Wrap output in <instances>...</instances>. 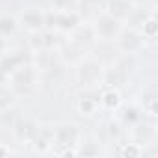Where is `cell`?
<instances>
[{"mask_svg": "<svg viewBox=\"0 0 158 158\" xmlns=\"http://www.w3.org/2000/svg\"><path fill=\"white\" fill-rule=\"evenodd\" d=\"M134 56L128 54H121L115 60H112V63L108 67H104L102 71V80L101 86H112V88H123L132 76L134 71Z\"/></svg>", "mask_w": 158, "mask_h": 158, "instance_id": "cell-1", "label": "cell"}, {"mask_svg": "<svg viewBox=\"0 0 158 158\" xmlns=\"http://www.w3.org/2000/svg\"><path fill=\"white\" fill-rule=\"evenodd\" d=\"M8 82H10V88L15 91L17 97H23V95L30 97L35 91V86L39 84V74H37V69L32 63V60L19 65L8 76Z\"/></svg>", "mask_w": 158, "mask_h": 158, "instance_id": "cell-2", "label": "cell"}, {"mask_svg": "<svg viewBox=\"0 0 158 158\" xmlns=\"http://www.w3.org/2000/svg\"><path fill=\"white\" fill-rule=\"evenodd\" d=\"M89 26L95 35V41H102V43H114L117 39V35L121 34V30L125 28L123 21L115 19L114 15H110L104 10H101L93 17V23Z\"/></svg>", "mask_w": 158, "mask_h": 158, "instance_id": "cell-3", "label": "cell"}, {"mask_svg": "<svg viewBox=\"0 0 158 158\" xmlns=\"http://www.w3.org/2000/svg\"><path fill=\"white\" fill-rule=\"evenodd\" d=\"M82 17L76 10H69V11H54V10H47V17H45V30H54L58 34H71L74 32L78 26L82 24Z\"/></svg>", "mask_w": 158, "mask_h": 158, "instance_id": "cell-4", "label": "cell"}, {"mask_svg": "<svg viewBox=\"0 0 158 158\" xmlns=\"http://www.w3.org/2000/svg\"><path fill=\"white\" fill-rule=\"evenodd\" d=\"M74 69H76V84L80 86V88L89 89V88L101 86L104 65H102L99 60L86 56L80 63L74 67Z\"/></svg>", "mask_w": 158, "mask_h": 158, "instance_id": "cell-5", "label": "cell"}, {"mask_svg": "<svg viewBox=\"0 0 158 158\" xmlns=\"http://www.w3.org/2000/svg\"><path fill=\"white\" fill-rule=\"evenodd\" d=\"M80 138H82V130L73 121H61L52 125V147H58V149L76 147Z\"/></svg>", "mask_w": 158, "mask_h": 158, "instance_id": "cell-6", "label": "cell"}, {"mask_svg": "<svg viewBox=\"0 0 158 158\" xmlns=\"http://www.w3.org/2000/svg\"><path fill=\"white\" fill-rule=\"evenodd\" d=\"M114 43H115V48L119 50V54H128V56L141 52L147 45V41L141 37V34L134 28H128V26H125L121 30V34L117 35V39Z\"/></svg>", "mask_w": 158, "mask_h": 158, "instance_id": "cell-7", "label": "cell"}, {"mask_svg": "<svg viewBox=\"0 0 158 158\" xmlns=\"http://www.w3.org/2000/svg\"><path fill=\"white\" fill-rule=\"evenodd\" d=\"M86 56H88L86 47L78 45V43H74V41H71V39L61 41V45L56 48V58H58L65 67H76Z\"/></svg>", "mask_w": 158, "mask_h": 158, "instance_id": "cell-8", "label": "cell"}, {"mask_svg": "<svg viewBox=\"0 0 158 158\" xmlns=\"http://www.w3.org/2000/svg\"><path fill=\"white\" fill-rule=\"evenodd\" d=\"M45 17H47V10L41 8H24L17 21H19V28H24L28 34L32 32H43L45 30Z\"/></svg>", "mask_w": 158, "mask_h": 158, "instance_id": "cell-9", "label": "cell"}, {"mask_svg": "<svg viewBox=\"0 0 158 158\" xmlns=\"http://www.w3.org/2000/svg\"><path fill=\"white\" fill-rule=\"evenodd\" d=\"M123 104V95L119 88L112 86H101L99 88V110L104 112H117Z\"/></svg>", "mask_w": 158, "mask_h": 158, "instance_id": "cell-10", "label": "cell"}, {"mask_svg": "<svg viewBox=\"0 0 158 158\" xmlns=\"http://www.w3.org/2000/svg\"><path fill=\"white\" fill-rule=\"evenodd\" d=\"M30 60H32V56L28 52H24L23 48H11V50L6 48L2 54H0V69L10 76L19 65H23V63H26Z\"/></svg>", "mask_w": 158, "mask_h": 158, "instance_id": "cell-11", "label": "cell"}, {"mask_svg": "<svg viewBox=\"0 0 158 158\" xmlns=\"http://www.w3.org/2000/svg\"><path fill=\"white\" fill-rule=\"evenodd\" d=\"M76 112L82 117H91L99 112V89L95 88L84 89V93L76 99Z\"/></svg>", "mask_w": 158, "mask_h": 158, "instance_id": "cell-12", "label": "cell"}, {"mask_svg": "<svg viewBox=\"0 0 158 158\" xmlns=\"http://www.w3.org/2000/svg\"><path fill=\"white\" fill-rule=\"evenodd\" d=\"M37 121L35 119H32V117H17L15 119V123L11 125V130H13V136H15V139H19V141H23V143H28L30 139H32V136L35 134V130H37Z\"/></svg>", "mask_w": 158, "mask_h": 158, "instance_id": "cell-13", "label": "cell"}, {"mask_svg": "<svg viewBox=\"0 0 158 158\" xmlns=\"http://www.w3.org/2000/svg\"><path fill=\"white\" fill-rule=\"evenodd\" d=\"M28 143L35 152H48L52 149V125H37V130Z\"/></svg>", "mask_w": 158, "mask_h": 158, "instance_id": "cell-14", "label": "cell"}, {"mask_svg": "<svg viewBox=\"0 0 158 158\" xmlns=\"http://www.w3.org/2000/svg\"><path fill=\"white\" fill-rule=\"evenodd\" d=\"M134 8H136L134 0H106V4H104V11H108L115 19L123 21V24L130 17V13L134 11Z\"/></svg>", "mask_w": 158, "mask_h": 158, "instance_id": "cell-15", "label": "cell"}, {"mask_svg": "<svg viewBox=\"0 0 158 158\" xmlns=\"http://www.w3.org/2000/svg\"><path fill=\"white\" fill-rule=\"evenodd\" d=\"M130 128H132V141L139 143L143 149H145L147 145H152L154 136H156L152 125L145 123V119H143V121H139L138 125H134V127H130Z\"/></svg>", "mask_w": 158, "mask_h": 158, "instance_id": "cell-16", "label": "cell"}, {"mask_svg": "<svg viewBox=\"0 0 158 158\" xmlns=\"http://www.w3.org/2000/svg\"><path fill=\"white\" fill-rule=\"evenodd\" d=\"M117 112H121L119 114V121L125 127H134V125H138L139 121L145 119V114H143L139 104H127V106L121 104V108Z\"/></svg>", "mask_w": 158, "mask_h": 158, "instance_id": "cell-17", "label": "cell"}, {"mask_svg": "<svg viewBox=\"0 0 158 158\" xmlns=\"http://www.w3.org/2000/svg\"><path fill=\"white\" fill-rule=\"evenodd\" d=\"M136 30L141 34V37H143L145 41H154L156 35H158V19L154 17V13L149 11V13L143 17V21L139 23V26H138Z\"/></svg>", "mask_w": 158, "mask_h": 158, "instance_id": "cell-18", "label": "cell"}, {"mask_svg": "<svg viewBox=\"0 0 158 158\" xmlns=\"http://www.w3.org/2000/svg\"><path fill=\"white\" fill-rule=\"evenodd\" d=\"M19 32V21L11 13H0V37L10 39Z\"/></svg>", "mask_w": 158, "mask_h": 158, "instance_id": "cell-19", "label": "cell"}, {"mask_svg": "<svg viewBox=\"0 0 158 158\" xmlns=\"http://www.w3.org/2000/svg\"><path fill=\"white\" fill-rule=\"evenodd\" d=\"M17 99H19V97L15 95V91H13L10 86L0 84V114L11 110V108L17 104Z\"/></svg>", "mask_w": 158, "mask_h": 158, "instance_id": "cell-20", "label": "cell"}, {"mask_svg": "<svg viewBox=\"0 0 158 158\" xmlns=\"http://www.w3.org/2000/svg\"><path fill=\"white\" fill-rule=\"evenodd\" d=\"M156 102H158V99H156L154 89H145L143 91V101L139 104L143 114H147L149 117H156Z\"/></svg>", "mask_w": 158, "mask_h": 158, "instance_id": "cell-21", "label": "cell"}, {"mask_svg": "<svg viewBox=\"0 0 158 158\" xmlns=\"http://www.w3.org/2000/svg\"><path fill=\"white\" fill-rule=\"evenodd\" d=\"M119 154L125 158H139L145 154V149L136 141H128V143H123L119 147Z\"/></svg>", "mask_w": 158, "mask_h": 158, "instance_id": "cell-22", "label": "cell"}, {"mask_svg": "<svg viewBox=\"0 0 158 158\" xmlns=\"http://www.w3.org/2000/svg\"><path fill=\"white\" fill-rule=\"evenodd\" d=\"M76 152H78V156L80 154H84V156H99L102 152V149H101V145L97 141H86V143L78 141L76 143Z\"/></svg>", "mask_w": 158, "mask_h": 158, "instance_id": "cell-23", "label": "cell"}, {"mask_svg": "<svg viewBox=\"0 0 158 158\" xmlns=\"http://www.w3.org/2000/svg\"><path fill=\"white\" fill-rule=\"evenodd\" d=\"M106 134L110 139H119L123 136V123L121 121H108L106 123Z\"/></svg>", "mask_w": 158, "mask_h": 158, "instance_id": "cell-24", "label": "cell"}, {"mask_svg": "<svg viewBox=\"0 0 158 158\" xmlns=\"http://www.w3.org/2000/svg\"><path fill=\"white\" fill-rule=\"evenodd\" d=\"M76 2L78 0H50V10H54V11L76 10Z\"/></svg>", "mask_w": 158, "mask_h": 158, "instance_id": "cell-25", "label": "cell"}, {"mask_svg": "<svg viewBox=\"0 0 158 158\" xmlns=\"http://www.w3.org/2000/svg\"><path fill=\"white\" fill-rule=\"evenodd\" d=\"M28 47L32 48V52L43 50L45 48V39H43V32H32L30 39H28Z\"/></svg>", "mask_w": 158, "mask_h": 158, "instance_id": "cell-26", "label": "cell"}, {"mask_svg": "<svg viewBox=\"0 0 158 158\" xmlns=\"http://www.w3.org/2000/svg\"><path fill=\"white\" fill-rule=\"evenodd\" d=\"M13 151H11V147L10 145H6V143H0V156H10Z\"/></svg>", "mask_w": 158, "mask_h": 158, "instance_id": "cell-27", "label": "cell"}, {"mask_svg": "<svg viewBox=\"0 0 158 158\" xmlns=\"http://www.w3.org/2000/svg\"><path fill=\"white\" fill-rule=\"evenodd\" d=\"M0 84H8V74L0 69Z\"/></svg>", "mask_w": 158, "mask_h": 158, "instance_id": "cell-28", "label": "cell"}, {"mask_svg": "<svg viewBox=\"0 0 158 158\" xmlns=\"http://www.w3.org/2000/svg\"><path fill=\"white\" fill-rule=\"evenodd\" d=\"M6 50V39H2V37H0V54H2Z\"/></svg>", "mask_w": 158, "mask_h": 158, "instance_id": "cell-29", "label": "cell"}]
</instances>
